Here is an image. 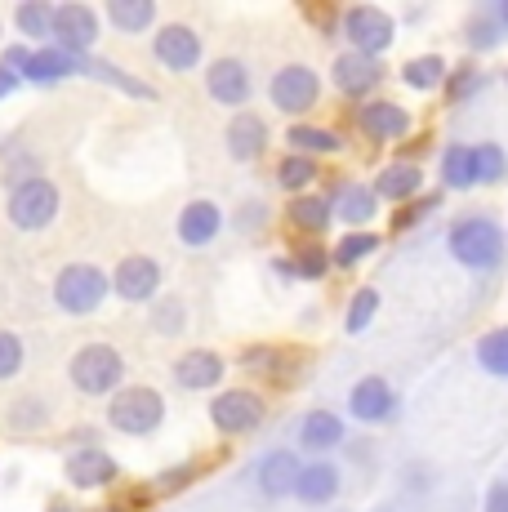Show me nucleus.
Returning a JSON list of instances; mask_svg holds the SVG:
<instances>
[{
  "label": "nucleus",
  "instance_id": "obj_43",
  "mask_svg": "<svg viewBox=\"0 0 508 512\" xmlns=\"http://www.w3.org/2000/svg\"><path fill=\"white\" fill-rule=\"evenodd\" d=\"M504 18H508V5H504Z\"/></svg>",
  "mask_w": 508,
  "mask_h": 512
},
{
  "label": "nucleus",
  "instance_id": "obj_30",
  "mask_svg": "<svg viewBox=\"0 0 508 512\" xmlns=\"http://www.w3.org/2000/svg\"><path fill=\"white\" fill-rule=\"evenodd\" d=\"M442 174H446V183H451V187L477 183L473 179V147H451V152H446V161H442Z\"/></svg>",
  "mask_w": 508,
  "mask_h": 512
},
{
  "label": "nucleus",
  "instance_id": "obj_26",
  "mask_svg": "<svg viewBox=\"0 0 508 512\" xmlns=\"http://www.w3.org/2000/svg\"><path fill=\"white\" fill-rule=\"evenodd\" d=\"M339 219H348V223L375 219V192H366V187H344V192H339Z\"/></svg>",
  "mask_w": 508,
  "mask_h": 512
},
{
  "label": "nucleus",
  "instance_id": "obj_22",
  "mask_svg": "<svg viewBox=\"0 0 508 512\" xmlns=\"http://www.w3.org/2000/svg\"><path fill=\"white\" fill-rule=\"evenodd\" d=\"M295 481H299V464H295V455L277 450V455L263 459V468H259V486L268 490V495H290V490H295Z\"/></svg>",
  "mask_w": 508,
  "mask_h": 512
},
{
  "label": "nucleus",
  "instance_id": "obj_25",
  "mask_svg": "<svg viewBox=\"0 0 508 512\" xmlns=\"http://www.w3.org/2000/svg\"><path fill=\"white\" fill-rule=\"evenodd\" d=\"M290 223L308 228V232H321L330 223V205L321 201V196H299V201L290 205Z\"/></svg>",
  "mask_w": 508,
  "mask_h": 512
},
{
  "label": "nucleus",
  "instance_id": "obj_11",
  "mask_svg": "<svg viewBox=\"0 0 508 512\" xmlns=\"http://www.w3.org/2000/svg\"><path fill=\"white\" fill-rule=\"evenodd\" d=\"M156 58H161L165 67H174V72L197 67V58H201L197 32H188V27H161V36H156Z\"/></svg>",
  "mask_w": 508,
  "mask_h": 512
},
{
  "label": "nucleus",
  "instance_id": "obj_2",
  "mask_svg": "<svg viewBox=\"0 0 508 512\" xmlns=\"http://www.w3.org/2000/svg\"><path fill=\"white\" fill-rule=\"evenodd\" d=\"M58 214V187L50 179H27L9 192V223L23 232L50 228Z\"/></svg>",
  "mask_w": 508,
  "mask_h": 512
},
{
  "label": "nucleus",
  "instance_id": "obj_27",
  "mask_svg": "<svg viewBox=\"0 0 508 512\" xmlns=\"http://www.w3.org/2000/svg\"><path fill=\"white\" fill-rule=\"evenodd\" d=\"M442 76H446L442 58H415V63L402 67V81L410 90H433V85H442Z\"/></svg>",
  "mask_w": 508,
  "mask_h": 512
},
{
  "label": "nucleus",
  "instance_id": "obj_14",
  "mask_svg": "<svg viewBox=\"0 0 508 512\" xmlns=\"http://www.w3.org/2000/svg\"><path fill=\"white\" fill-rule=\"evenodd\" d=\"M210 94L219 98V103H228V107L246 103V94H250V76H246V67L232 63V58L214 63V67H210Z\"/></svg>",
  "mask_w": 508,
  "mask_h": 512
},
{
  "label": "nucleus",
  "instance_id": "obj_10",
  "mask_svg": "<svg viewBox=\"0 0 508 512\" xmlns=\"http://www.w3.org/2000/svg\"><path fill=\"white\" fill-rule=\"evenodd\" d=\"M112 285H116V294H121V299L139 303V299H152V294H156V285H161V272H156L152 259L134 254V259H125L121 268H116V281Z\"/></svg>",
  "mask_w": 508,
  "mask_h": 512
},
{
  "label": "nucleus",
  "instance_id": "obj_34",
  "mask_svg": "<svg viewBox=\"0 0 508 512\" xmlns=\"http://www.w3.org/2000/svg\"><path fill=\"white\" fill-rule=\"evenodd\" d=\"M76 67H81V72H90V76H103V81H112V85H121V90H130L134 98H148L152 94L143 81H130V76H121L116 67H107V63H90V58H85V63H76Z\"/></svg>",
  "mask_w": 508,
  "mask_h": 512
},
{
  "label": "nucleus",
  "instance_id": "obj_6",
  "mask_svg": "<svg viewBox=\"0 0 508 512\" xmlns=\"http://www.w3.org/2000/svg\"><path fill=\"white\" fill-rule=\"evenodd\" d=\"M50 36L63 45V54H81V49H90L94 36H99V18L85 5H58L50 14Z\"/></svg>",
  "mask_w": 508,
  "mask_h": 512
},
{
  "label": "nucleus",
  "instance_id": "obj_18",
  "mask_svg": "<svg viewBox=\"0 0 508 512\" xmlns=\"http://www.w3.org/2000/svg\"><path fill=\"white\" fill-rule=\"evenodd\" d=\"M339 490V472L330 464H308L299 468V481H295V495L308 499V504H326V499H335Z\"/></svg>",
  "mask_w": 508,
  "mask_h": 512
},
{
  "label": "nucleus",
  "instance_id": "obj_7",
  "mask_svg": "<svg viewBox=\"0 0 508 512\" xmlns=\"http://www.w3.org/2000/svg\"><path fill=\"white\" fill-rule=\"evenodd\" d=\"M344 27H348V41H353L357 49H370V54H379V49L393 45V18H388L384 9L361 5L344 18Z\"/></svg>",
  "mask_w": 508,
  "mask_h": 512
},
{
  "label": "nucleus",
  "instance_id": "obj_9",
  "mask_svg": "<svg viewBox=\"0 0 508 512\" xmlns=\"http://www.w3.org/2000/svg\"><path fill=\"white\" fill-rule=\"evenodd\" d=\"M272 103H277L281 112H308V107L317 103V76H312L308 67H286V72H277V81H272Z\"/></svg>",
  "mask_w": 508,
  "mask_h": 512
},
{
  "label": "nucleus",
  "instance_id": "obj_24",
  "mask_svg": "<svg viewBox=\"0 0 508 512\" xmlns=\"http://www.w3.org/2000/svg\"><path fill=\"white\" fill-rule=\"evenodd\" d=\"M107 14H112V23L121 27V32H143V27L152 23V0H112V9H107Z\"/></svg>",
  "mask_w": 508,
  "mask_h": 512
},
{
  "label": "nucleus",
  "instance_id": "obj_37",
  "mask_svg": "<svg viewBox=\"0 0 508 512\" xmlns=\"http://www.w3.org/2000/svg\"><path fill=\"white\" fill-rule=\"evenodd\" d=\"M370 250H379V241H375V236H366V232H357V236H344V241H339L335 259L348 268V263H361V259H366Z\"/></svg>",
  "mask_w": 508,
  "mask_h": 512
},
{
  "label": "nucleus",
  "instance_id": "obj_35",
  "mask_svg": "<svg viewBox=\"0 0 508 512\" xmlns=\"http://www.w3.org/2000/svg\"><path fill=\"white\" fill-rule=\"evenodd\" d=\"M50 5H18V27H23L27 36H50Z\"/></svg>",
  "mask_w": 508,
  "mask_h": 512
},
{
  "label": "nucleus",
  "instance_id": "obj_19",
  "mask_svg": "<svg viewBox=\"0 0 508 512\" xmlns=\"http://www.w3.org/2000/svg\"><path fill=\"white\" fill-rule=\"evenodd\" d=\"M214 232H219V210L210 201H192L179 219V236L188 245H205V241H214Z\"/></svg>",
  "mask_w": 508,
  "mask_h": 512
},
{
  "label": "nucleus",
  "instance_id": "obj_28",
  "mask_svg": "<svg viewBox=\"0 0 508 512\" xmlns=\"http://www.w3.org/2000/svg\"><path fill=\"white\" fill-rule=\"evenodd\" d=\"M419 187V170L415 165H388L384 174H379V196H393V201H402Z\"/></svg>",
  "mask_w": 508,
  "mask_h": 512
},
{
  "label": "nucleus",
  "instance_id": "obj_3",
  "mask_svg": "<svg viewBox=\"0 0 508 512\" xmlns=\"http://www.w3.org/2000/svg\"><path fill=\"white\" fill-rule=\"evenodd\" d=\"M107 294V277L99 268H90V263H72V268L58 272L54 281V299L63 312H72V317H85V312H94L103 303Z\"/></svg>",
  "mask_w": 508,
  "mask_h": 512
},
{
  "label": "nucleus",
  "instance_id": "obj_15",
  "mask_svg": "<svg viewBox=\"0 0 508 512\" xmlns=\"http://www.w3.org/2000/svg\"><path fill=\"white\" fill-rule=\"evenodd\" d=\"M67 72H76V58L63 54V49H36V54H27V63H23V76L36 85L63 81Z\"/></svg>",
  "mask_w": 508,
  "mask_h": 512
},
{
  "label": "nucleus",
  "instance_id": "obj_12",
  "mask_svg": "<svg viewBox=\"0 0 508 512\" xmlns=\"http://www.w3.org/2000/svg\"><path fill=\"white\" fill-rule=\"evenodd\" d=\"M67 477H72V486L94 490V486H107V481L116 477V464H112V455H103V450H76V455L67 459Z\"/></svg>",
  "mask_w": 508,
  "mask_h": 512
},
{
  "label": "nucleus",
  "instance_id": "obj_29",
  "mask_svg": "<svg viewBox=\"0 0 508 512\" xmlns=\"http://www.w3.org/2000/svg\"><path fill=\"white\" fill-rule=\"evenodd\" d=\"M477 357L491 374H508V330H495L477 343Z\"/></svg>",
  "mask_w": 508,
  "mask_h": 512
},
{
  "label": "nucleus",
  "instance_id": "obj_23",
  "mask_svg": "<svg viewBox=\"0 0 508 512\" xmlns=\"http://www.w3.org/2000/svg\"><path fill=\"white\" fill-rule=\"evenodd\" d=\"M299 437H304V446H312V450H330L344 441V423L330 415V410H312V415H304Z\"/></svg>",
  "mask_w": 508,
  "mask_h": 512
},
{
  "label": "nucleus",
  "instance_id": "obj_16",
  "mask_svg": "<svg viewBox=\"0 0 508 512\" xmlns=\"http://www.w3.org/2000/svg\"><path fill=\"white\" fill-rule=\"evenodd\" d=\"M361 130L375 134V139H397L410 130V121L397 103H366L361 107Z\"/></svg>",
  "mask_w": 508,
  "mask_h": 512
},
{
  "label": "nucleus",
  "instance_id": "obj_1",
  "mask_svg": "<svg viewBox=\"0 0 508 512\" xmlns=\"http://www.w3.org/2000/svg\"><path fill=\"white\" fill-rule=\"evenodd\" d=\"M121 352L107 348V343H90V348H81L72 357V383L85 392V397H103V392H112L116 383H121Z\"/></svg>",
  "mask_w": 508,
  "mask_h": 512
},
{
  "label": "nucleus",
  "instance_id": "obj_39",
  "mask_svg": "<svg viewBox=\"0 0 508 512\" xmlns=\"http://www.w3.org/2000/svg\"><path fill=\"white\" fill-rule=\"evenodd\" d=\"M299 272H304V277H321V272H326V254H321L317 245H308V250L299 254Z\"/></svg>",
  "mask_w": 508,
  "mask_h": 512
},
{
  "label": "nucleus",
  "instance_id": "obj_5",
  "mask_svg": "<svg viewBox=\"0 0 508 512\" xmlns=\"http://www.w3.org/2000/svg\"><path fill=\"white\" fill-rule=\"evenodd\" d=\"M112 423L121 432H134V437H143V432H152L156 423H161L165 415V406H161V397H156L152 388H125V392H116V401H112Z\"/></svg>",
  "mask_w": 508,
  "mask_h": 512
},
{
  "label": "nucleus",
  "instance_id": "obj_17",
  "mask_svg": "<svg viewBox=\"0 0 508 512\" xmlns=\"http://www.w3.org/2000/svg\"><path fill=\"white\" fill-rule=\"evenodd\" d=\"M388 410H393V392H388L384 379H361L353 388V415L357 419L375 423V419H384Z\"/></svg>",
  "mask_w": 508,
  "mask_h": 512
},
{
  "label": "nucleus",
  "instance_id": "obj_33",
  "mask_svg": "<svg viewBox=\"0 0 508 512\" xmlns=\"http://www.w3.org/2000/svg\"><path fill=\"white\" fill-rule=\"evenodd\" d=\"M277 179H281V187L299 192V187H308L312 179H317V170H312L308 156H286V161H281V170H277Z\"/></svg>",
  "mask_w": 508,
  "mask_h": 512
},
{
  "label": "nucleus",
  "instance_id": "obj_31",
  "mask_svg": "<svg viewBox=\"0 0 508 512\" xmlns=\"http://www.w3.org/2000/svg\"><path fill=\"white\" fill-rule=\"evenodd\" d=\"M290 143L299 147V152H339V134H330V130H312V125H295L290 130Z\"/></svg>",
  "mask_w": 508,
  "mask_h": 512
},
{
  "label": "nucleus",
  "instance_id": "obj_4",
  "mask_svg": "<svg viewBox=\"0 0 508 512\" xmlns=\"http://www.w3.org/2000/svg\"><path fill=\"white\" fill-rule=\"evenodd\" d=\"M451 250L459 263L468 268H495L500 263V250H504V236L491 219H468L451 232Z\"/></svg>",
  "mask_w": 508,
  "mask_h": 512
},
{
  "label": "nucleus",
  "instance_id": "obj_8",
  "mask_svg": "<svg viewBox=\"0 0 508 512\" xmlns=\"http://www.w3.org/2000/svg\"><path fill=\"white\" fill-rule=\"evenodd\" d=\"M210 415L223 432H254L263 419V401L254 397V392H223L210 406Z\"/></svg>",
  "mask_w": 508,
  "mask_h": 512
},
{
  "label": "nucleus",
  "instance_id": "obj_13",
  "mask_svg": "<svg viewBox=\"0 0 508 512\" xmlns=\"http://www.w3.org/2000/svg\"><path fill=\"white\" fill-rule=\"evenodd\" d=\"M375 81H379V67H375V58H366V54H344L335 63V85H339V94H370L375 90Z\"/></svg>",
  "mask_w": 508,
  "mask_h": 512
},
{
  "label": "nucleus",
  "instance_id": "obj_42",
  "mask_svg": "<svg viewBox=\"0 0 508 512\" xmlns=\"http://www.w3.org/2000/svg\"><path fill=\"white\" fill-rule=\"evenodd\" d=\"M54 512H67V508H54Z\"/></svg>",
  "mask_w": 508,
  "mask_h": 512
},
{
  "label": "nucleus",
  "instance_id": "obj_38",
  "mask_svg": "<svg viewBox=\"0 0 508 512\" xmlns=\"http://www.w3.org/2000/svg\"><path fill=\"white\" fill-rule=\"evenodd\" d=\"M375 308H379V294L375 290H361L353 299V308H348V330H353V334L366 330L370 317H375Z\"/></svg>",
  "mask_w": 508,
  "mask_h": 512
},
{
  "label": "nucleus",
  "instance_id": "obj_20",
  "mask_svg": "<svg viewBox=\"0 0 508 512\" xmlns=\"http://www.w3.org/2000/svg\"><path fill=\"white\" fill-rule=\"evenodd\" d=\"M174 374H179L183 388H214V383L223 379V361L214 357V352H188Z\"/></svg>",
  "mask_w": 508,
  "mask_h": 512
},
{
  "label": "nucleus",
  "instance_id": "obj_36",
  "mask_svg": "<svg viewBox=\"0 0 508 512\" xmlns=\"http://www.w3.org/2000/svg\"><path fill=\"white\" fill-rule=\"evenodd\" d=\"M18 370H23V343H18V334L0 330V379H14Z\"/></svg>",
  "mask_w": 508,
  "mask_h": 512
},
{
  "label": "nucleus",
  "instance_id": "obj_40",
  "mask_svg": "<svg viewBox=\"0 0 508 512\" xmlns=\"http://www.w3.org/2000/svg\"><path fill=\"white\" fill-rule=\"evenodd\" d=\"M486 512H508V481H504V486H495L491 495H486Z\"/></svg>",
  "mask_w": 508,
  "mask_h": 512
},
{
  "label": "nucleus",
  "instance_id": "obj_41",
  "mask_svg": "<svg viewBox=\"0 0 508 512\" xmlns=\"http://www.w3.org/2000/svg\"><path fill=\"white\" fill-rule=\"evenodd\" d=\"M14 85H18V72H9V67H0V98H5V94H14Z\"/></svg>",
  "mask_w": 508,
  "mask_h": 512
},
{
  "label": "nucleus",
  "instance_id": "obj_32",
  "mask_svg": "<svg viewBox=\"0 0 508 512\" xmlns=\"http://www.w3.org/2000/svg\"><path fill=\"white\" fill-rule=\"evenodd\" d=\"M473 179H482V183H495V179H504V152L495 143H482L473 152Z\"/></svg>",
  "mask_w": 508,
  "mask_h": 512
},
{
  "label": "nucleus",
  "instance_id": "obj_21",
  "mask_svg": "<svg viewBox=\"0 0 508 512\" xmlns=\"http://www.w3.org/2000/svg\"><path fill=\"white\" fill-rule=\"evenodd\" d=\"M263 143H268V130H263L259 116H237L228 130V147L237 161H254V156L263 152Z\"/></svg>",
  "mask_w": 508,
  "mask_h": 512
}]
</instances>
